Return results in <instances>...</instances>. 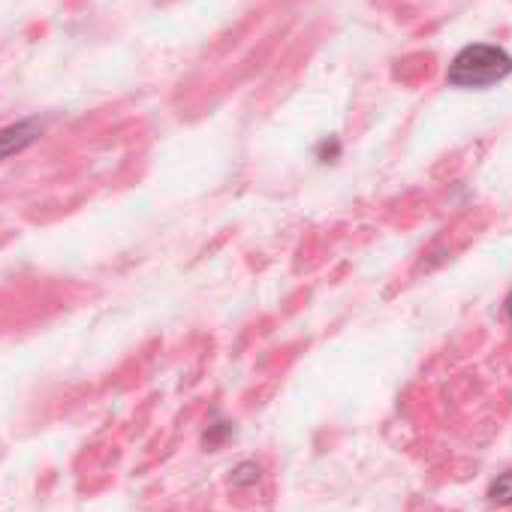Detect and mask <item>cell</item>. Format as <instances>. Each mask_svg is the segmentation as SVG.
Here are the masks:
<instances>
[{
	"label": "cell",
	"instance_id": "cell-1",
	"mask_svg": "<svg viewBox=\"0 0 512 512\" xmlns=\"http://www.w3.org/2000/svg\"><path fill=\"white\" fill-rule=\"evenodd\" d=\"M512 73V55L500 46H488V43H473V46H464L449 70H446V79L452 88H488V85H497L503 82L506 76Z\"/></svg>",
	"mask_w": 512,
	"mask_h": 512
},
{
	"label": "cell",
	"instance_id": "cell-2",
	"mask_svg": "<svg viewBox=\"0 0 512 512\" xmlns=\"http://www.w3.org/2000/svg\"><path fill=\"white\" fill-rule=\"evenodd\" d=\"M40 136V124L37 121H19L0 130V160H7L19 151H25L34 139Z\"/></svg>",
	"mask_w": 512,
	"mask_h": 512
},
{
	"label": "cell",
	"instance_id": "cell-3",
	"mask_svg": "<svg viewBox=\"0 0 512 512\" xmlns=\"http://www.w3.org/2000/svg\"><path fill=\"white\" fill-rule=\"evenodd\" d=\"M488 497H491V503H500V506L512 503V470L500 473V476L491 482V488H488Z\"/></svg>",
	"mask_w": 512,
	"mask_h": 512
},
{
	"label": "cell",
	"instance_id": "cell-4",
	"mask_svg": "<svg viewBox=\"0 0 512 512\" xmlns=\"http://www.w3.org/2000/svg\"><path fill=\"white\" fill-rule=\"evenodd\" d=\"M256 479H260V467H256V464H238L235 473H232V482L235 485H250Z\"/></svg>",
	"mask_w": 512,
	"mask_h": 512
},
{
	"label": "cell",
	"instance_id": "cell-5",
	"mask_svg": "<svg viewBox=\"0 0 512 512\" xmlns=\"http://www.w3.org/2000/svg\"><path fill=\"white\" fill-rule=\"evenodd\" d=\"M503 311H506V317L512 320V293L506 296V302H503Z\"/></svg>",
	"mask_w": 512,
	"mask_h": 512
}]
</instances>
